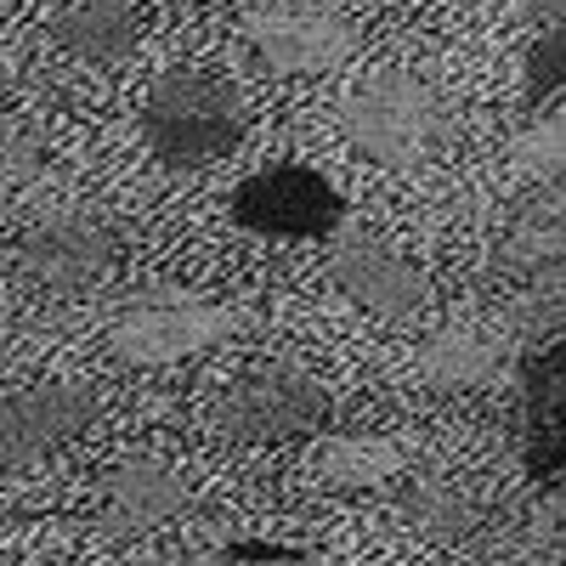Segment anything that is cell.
I'll use <instances>...</instances> for the list:
<instances>
[{
  "label": "cell",
  "mask_w": 566,
  "mask_h": 566,
  "mask_svg": "<svg viewBox=\"0 0 566 566\" xmlns=\"http://www.w3.org/2000/svg\"><path fill=\"white\" fill-rule=\"evenodd\" d=\"M340 130L357 159L380 170H413L448 148L453 119L431 80H419L413 69H380L346 97Z\"/></svg>",
  "instance_id": "cell-1"
},
{
  "label": "cell",
  "mask_w": 566,
  "mask_h": 566,
  "mask_svg": "<svg viewBox=\"0 0 566 566\" xmlns=\"http://www.w3.org/2000/svg\"><path fill=\"white\" fill-rule=\"evenodd\" d=\"M232 328H239V312L227 301L181 290V283H148L108 312V352L130 368H165L221 346Z\"/></svg>",
  "instance_id": "cell-2"
},
{
  "label": "cell",
  "mask_w": 566,
  "mask_h": 566,
  "mask_svg": "<svg viewBox=\"0 0 566 566\" xmlns=\"http://www.w3.org/2000/svg\"><path fill=\"white\" fill-rule=\"evenodd\" d=\"M142 142L165 170H199L244 142V103L216 74H170L142 103Z\"/></svg>",
  "instance_id": "cell-3"
},
{
  "label": "cell",
  "mask_w": 566,
  "mask_h": 566,
  "mask_svg": "<svg viewBox=\"0 0 566 566\" xmlns=\"http://www.w3.org/2000/svg\"><path fill=\"white\" fill-rule=\"evenodd\" d=\"M328 408V386L317 374L295 368V363H261L250 374L227 386V397L216 402V437L232 448H272V442H295L323 431Z\"/></svg>",
  "instance_id": "cell-4"
},
{
  "label": "cell",
  "mask_w": 566,
  "mask_h": 566,
  "mask_svg": "<svg viewBox=\"0 0 566 566\" xmlns=\"http://www.w3.org/2000/svg\"><path fill=\"white\" fill-rule=\"evenodd\" d=\"M244 40L266 74L301 80L340 69L363 45V29L328 0H266L244 18Z\"/></svg>",
  "instance_id": "cell-5"
},
{
  "label": "cell",
  "mask_w": 566,
  "mask_h": 566,
  "mask_svg": "<svg viewBox=\"0 0 566 566\" xmlns=\"http://www.w3.org/2000/svg\"><path fill=\"white\" fill-rule=\"evenodd\" d=\"M227 216L261 239H328L346 216V199L306 165H272L232 187Z\"/></svg>",
  "instance_id": "cell-6"
},
{
  "label": "cell",
  "mask_w": 566,
  "mask_h": 566,
  "mask_svg": "<svg viewBox=\"0 0 566 566\" xmlns=\"http://www.w3.org/2000/svg\"><path fill=\"white\" fill-rule=\"evenodd\" d=\"M97 413H103V397L85 380H40L0 397V464L29 470L40 459L63 453L97 424Z\"/></svg>",
  "instance_id": "cell-7"
},
{
  "label": "cell",
  "mask_w": 566,
  "mask_h": 566,
  "mask_svg": "<svg viewBox=\"0 0 566 566\" xmlns=\"http://www.w3.org/2000/svg\"><path fill=\"white\" fill-rule=\"evenodd\" d=\"M114 266V227L97 210H52L18 239V272L40 295H80Z\"/></svg>",
  "instance_id": "cell-8"
},
{
  "label": "cell",
  "mask_w": 566,
  "mask_h": 566,
  "mask_svg": "<svg viewBox=\"0 0 566 566\" xmlns=\"http://www.w3.org/2000/svg\"><path fill=\"white\" fill-rule=\"evenodd\" d=\"M187 499H193V488H187V476L170 459L130 453V459H114L97 482V527L114 544L148 538V533L176 522L187 510Z\"/></svg>",
  "instance_id": "cell-9"
},
{
  "label": "cell",
  "mask_w": 566,
  "mask_h": 566,
  "mask_svg": "<svg viewBox=\"0 0 566 566\" xmlns=\"http://www.w3.org/2000/svg\"><path fill=\"white\" fill-rule=\"evenodd\" d=\"M328 283H335L346 301H357L363 312H380V317H408L431 301L424 272L408 255L374 244V239H346L328 255Z\"/></svg>",
  "instance_id": "cell-10"
},
{
  "label": "cell",
  "mask_w": 566,
  "mask_h": 566,
  "mask_svg": "<svg viewBox=\"0 0 566 566\" xmlns=\"http://www.w3.org/2000/svg\"><path fill=\"white\" fill-rule=\"evenodd\" d=\"M52 40L91 69H114L142 40V7L136 0H69L52 18Z\"/></svg>",
  "instance_id": "cell-11"
},
{
  "label": "cell",
  "mask_w": 566,
  "mask_h": 566,
  "mask_svg": "<svg viewBox=\"0 0 566 566\" xmlns=\"http://www.w3.org/2000/svg\"><path fill=\"white\" fill-rule=\"evenodd\" d=\"M504 368V335L493 323H448L419 346V374L431 391H476Z\"/></svg>",
  "instance_id": "cell-12"
},
{
  "label": "cell",
  "mask_w": 566,
  "mask_h": 566,
  "mask_svg": "<svg viewBox=\"0 0 566 566\" xmlns=\"http://www.w3.org/2000/svg\"><path fill=\"white\" fill-rule=\"evenodd\" d=\"M408 470V448L391 437H374V431H346V437H328L317 448V482L335 488V493H368V488H386Z\"/></svg>",
  "instance_id": "cell-13"
},
{
  "label": "cell",
  "mask_w": 566,
  "mask_h": 566,
  "mask_svg": "<svg viewBox=\"0 0 566 566\" xmlns=\"http://www.w3.org/2000/svg\"><path fill=\"white\" fill-rule=\"evenodd\" d=\"M397 515H402V527H413L431 544H464L482 527V504L448 476H408L397 493Z\"/></svg>",
  "instance_id": "cell-14"
},
{
  "label": "cell",
  "mask_w": 566,
  "mask_h": 566,
  "mask_svg": "<svg viewBox=\"0 0 566 566\" xmlns=\"http://www.w3.org/2000/svg\"><path fill=\"white\" fill-rule=\"evenodd\" d=\"M515 170L544 181V187H560V170H566V136H560V119H544L533 130L515 136V148H510Z\"/></svg>",
  "instance_id": "cell-15"
},
{
  "label": "cell",
  "mask_w": 566,
  "mask_h": 566,
  "mask_svg": "<svg viewBox=\"0 0 566 566\" xmlns=\"http://www.w3.org/2000/svg\"><path fill=\"white\" fill-rule=\"evenodd\" d=\"M40 165H45L40 130L23 125V119H7V114H0V193H12V187L34 181Z\"/></svg>",
  "instance_id": "cell-16"
},
{
  "label": "cell",
  "mask_w": 566,
  "mask_h": 566,
  "mask_svg": "<svg viewBox=\"0 0 566 566\" xmlns=\"http://www.w3.org/2000/svg\"><path fill=\"white\" fill-rule=\"evenodd\" d=\"M522 85H527V103L560 97V85H566V34H560V29H544V34L533 40Z\"/></svg>",
  "instance_id": "cell-17"
},
{
  "label": "cell",
  "mask_w": 566,
  "mask_h": 566,
  "mask_svg": "<svg viewBox=\"0 0 566 566\" xmlns=\"http://www.w3.org/2000/svg\"><path fill=\"white\" fill-rule=\"evenodd\" d=\"M205 566H317V555L290 549V544H221Z\"/></svg>",
  "instance_id": "cell-18"
},
{
  "label": "cell",
  "mask_w": 566,
  "mask_h": 566,
  "mask_svg": "<svg viewBox=\"0 0 566 566\" xmlns=\"http://www.w3.org/2000/svg\"><path fill=\"white\" fill-rule=\"evenodd\" d=\"M522 12H527V18H538V23H549V29H560L566 0H522Z\"/></svg>",
  "instance_id": "cell-19"
},
{
  "label": "cell",
  "mask_w": 566,
  "mask_h": 566,
  "mask_svg": "<svg viewBox=\"0 0 566 566\" xmlns=\"http://www.w3.org/2000/svg\"><path fill=\"white\" fill-rule=\"evenodd\" d=\"M0 566H23V560H18V555H7V549H0Z\"/></svg>",
  "instance_id": "cell-20"
}]
</instances>
